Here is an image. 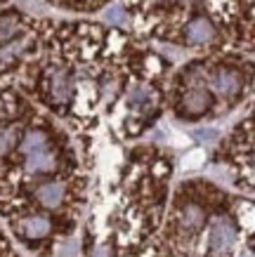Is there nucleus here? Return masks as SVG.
<instances>
[{
	"label": "nucleus",
	"instance_id": "obj_6",
	"mask_svg": "<svg viewBox=\"0 0 255 257\" xmlns=\"http://www.w3.org/2000/svg\"><path fill=\"white\" fill-rule=\"evenodd\" d=\"M50 229H52V222L45 215H29L22 219V231L29 238H43L50 234Z\"/></svg>",
	"mask_w": 255,
	"mask_h": 257
},
{
	"label": "nucleus",
	"instance_id": "obj_10",
	"mask_svg": "<svg viewBox=\"0 0 255 257\" xmlns=\"http://www.w3.org/2000/svg\"><path fill=\"white\" fill-rule=\"evenodd\" d=\"M17 31H19V17L17 15H3L0 17V43L15 40Z\"/></svg>",
	"mask_w": 255,
	"mask_h": 257
},
{
	"label": "nucleus",
	"instance_id": "obj_2",
	"mask_svg": "<svg viewBox=\"0 0 255 257\" xmlns=\"http://www.w3.org/2000/svg\"><path fill=\"white\" fill-rule=\"evenodd\" d=\"M50 94L57 104H66L73 94V80H71L69 71L64 69H54L50 73Z\"/></svg>",
	"mask_w": 255,
	"mask_h": 257
},
{
	"label": "nucleus",
	"instance_id": "obj_9",
	"mask_svg": "<svg viewBox=\"0 0 255 257\" xmlns=\"http://www.w3.org/2000/svg\"><path fill=\"white\" fill-rule=\"evenodd\" d=\"M40 149H47V135L43 130H29L19 142V151L24 156H29L33 151H40Z\"/></svg>",
	"mask_w": 255,
	"mask_h": 257
},
{
	"label": "nucleus",
	"instance_id": "obj_13",
	"mask_svg": "<svg viewBox=\"0 0 255 257\" xmlns=\"http://www.w3.org/2000/svg\"><path fill=\"white\" fill-rule=\"evenodd\" d=\"M203 161H206V154H203L201 149L189 151V154L185 156V168H187V170H196V168H201Z\"/></svg>",
	"mask_w": 255,
	"mask_h": 257
},
{
	"label": "nucleus",
	"instance_id": "obj_1",
	"mask_svg": "<svg viewBox=\"0 0 255 257\" xmlns=\"http://www.w3.org/2000/svg\"><path fill=\"white\" fill-rule=\"evenodd\" d=\"M208 85L220 97H232V94H236L241 90V76L229 69H220L208 78Z\"/></svg>",
	"mask_w": 255,
	"mask_h": 257
},
{
	"label": "nucleus",
	"instance_id": "obj_3",
	"mask_svg": "<svg viewBox=\"0 0 255 257\" xmlns=\"http://www.w3.org/2000/svg\"><path fill=\"white\" fill-rule=\"evenodd\" d=\"M185 38L189 45H208L215 38V29H213V24L206 17H199V19L189 22V26H187V31H185Z\"/></svg>",
	"mask_w": 255,
	"mask_h": 257
},
{
	"label": "nucleus",
	"instance_id": "obj_5",
	"mask_svg": "<svg viewBox=\"0 0 255 257\" xmlns=\"http://www.w3.org/2000/svg\"><path fill=\"white\" fill-rule=\"evenodd\" d=\"M57 165V158H54L52 151H47V149H40V151H33L26 156L24 161V168L29 175H43V172H50Z\"/></svg>",
	"mask_w": 255,
	"mask_h": 257
},
{
	"label": "nucleus",
	"instance_id": "obj_7",
	"mask_svg": "<svg viewBox=\"0 0 255 257\" xmlns=\"http://www.w3.org/2000/svg\"><path fill=\"white\" fill-rule=\"evenodd\" d=\"M208 92L201 90V87H192L189 92L185 94V99H182V106H185L187 113H203V111L208 109Z\"/></svg>",
	"mask_w": 255,
	"mask_h": 257
},
{
	"label": "nucleus",
	"instance_id": "obj_15",
	"mask_svg": "<svg viewBox=\"0 0 255 257\" xmlns=\"http://www.w3.org/2000/svg\"><path fill=\"white\" fill-rule=\"evenodd\" d=\"M107 19L111 24H125V12L121 8H111L107 10Z\"/></svg>",
	"mask_w": 255,
	"mask_h": 257
},
{
	"label": "nucleus",
	"instance_id": "obj_14",
	"mask_svg": "<svg viewBox=\"0 0 255 257\" xmlns=\"http://www.w3.org/2000/svg\"><path fill=\"white\" fill-rule=\"evenodd\" d=\"M194 137H196V140H201V142H213V140L220 137V133H217L215 127H203V130H196Z\"/></svg>",
	"mask_w": 255,
	"mask_h": 257
},
{
	"label": "nucleus",
	"instance_id": "obj_12",
	"mask_svg": "<svg viewBox=\"0 0 255 257\" xmlns=\"http://www.w3.org/2000/svg\"><path fill=\"white\" fill-rule=\"evenodd\" d=\"M17 142V130L15 127H5V130H0V156L3 154H8L10 149L15 147Z\"/></svg>",
	"mask_w": 255,
	"mask_h": 257
},
{
	"label": "nucleus",
	"instance_id": "obj_16",
	"mask_svg": "<svg viewBox=\"0 0 255 257\" xmlns=\"http://www.w3.org/2000/svg\"><path fill=\"white\" fill-rule=\"evenodd\" d=\"M241 257H253V252H243V255H241Z\"/></svg>",
	"mask_w": 255,
	"mask_h": 257
},
{
	"label": "nucleus",
	"instance_id": "obj_8",
	"mask_svg": "<svg viewBox=\"0 0 255 257\" xmlns=\"http://www.w3.org/2000/svg\"><path fill=\"white\" fill-rule=\"evenodd\" d=\"M234 243V229L227 222H217L215 229H213V236H210V245L215 252H222V250H229Z\"/></svg>",
	"mask_w": 255,
	"mask_h": 257
},
{
	"label": "nucleus",
	"instance_id": "obj_4",
	"mask_svg": "<svg viewBox=\"0 0 255 257\" xmlns=\"http://www.w3.org/2000/svg\"><path fill=\"white\" fill-rule=\"evenodd\" d=\"M66 196V184L64 182H45L40 184L38 191H36V198H38L45 208H59Z\"/></svg>",
	"mask_w": 255,
	"mask_h": 257
},
{
	"label": "nucleus",
	"instance_id": "obj_11",
	"mask_svg": "<svg viewBox=\"0 0 255 257\" xmlns=\"http://www.w3.org/2000/svg\"><path fill=\"white\" fill-rule=\"evenodd\" d=\"M182 224L187 229H199L203 224V210L199 205H187L182 210Z\"/></svg>",
	"mask_w": 255,
	"mask_h": 257
}]
</instances>
